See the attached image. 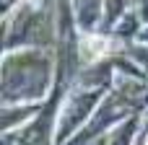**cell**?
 <instances>
[{
	"instance_id": "obj_1",
	"label": "cell",
	"mask_w": 148,
	"mask_h": 145,
	"mask_svg": "<svg viewBox=\"0 0 148 145\" xmlns=\"http://www.w3.org/2000/svg\"><path fill=\"white\" fill-rule=\"evenodd\" d=\"M81 52H83L86 62H94V60H99V57H104L109 52V39H104V36H83L81 39Z\"/></svg>"
}]
</instances>
